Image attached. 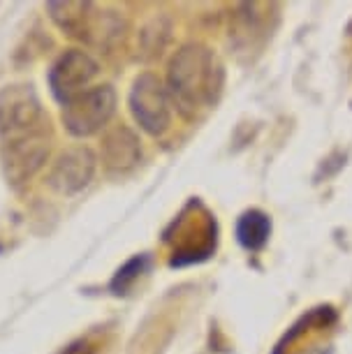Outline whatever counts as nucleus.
<instances>
[{
	"instance_id": "8",
	"label": "nucleus",
	"mask_w": 352,
	"mask_h": 354,
	"mask_svg": "<svg viewBox=\"0 0 352 354\" xmlns=\"http://www.w3.org/2000/svg\"><path fill=\"white\" fill-rule=\"evenodd\" d=\"M95 174V156L91 149H70L56 160L49 185L61 195H75L91 183Z\"/></svg>"
},
{
	"instance_id": "9",
	"label": "nucleus",
	"mask_w": 352,
	"mask_h": 354,
	"mask_svg": "<svg viewBox=\"0 0 352 354\" xmlns=\"http://www.w3.org/2000/svg\"><path fill=\"white\" fill-rule=\"evenodd\" d=\"M139 158H142V149L128 128H116L104 137L102 160L109 171H128L139 162Z\"/></svg>"
},
{
	"instance_id": "3",
	"label": "nucleus",
	"mask_w": 352,
	"mask_h": 354,
	"mask_svg": "<svg viewBox=\"0 0 352 354\" xmlns=\"http://www.w3.org/2000/svg\"><path fill=\"white\" fill-rule=\"evenodd\" d=\"M49 123H39L35 128L15 132V135L3 137V169L5 178L19 188L28 178L42 169L46 156H49Z\"/></svg>"
},
{
	"instance_id": "5",
	"label": "nucleus",
	"mask_w": 352,
	"mask_h": 354,
	"mask_svg": "<svg viewBox=\"0 0 352 354\" xmlns=\"http://www.w3.org/2000/svg\"><path fill=\"white\" fill-rule=\"evenodd\" d=\"M130 111L139 128L149 135H163L172 123V100L163 82L154 75L135 79L130 91Z\"/></svg>"
},
{
	"instance_id": "2",
	"label": "nucleus",
	"mask_w": 352,
	"mask_h": 354,
	"mask_svg": "<svg viewBox=\"0 0 352 354\" xmlns=\"http://www.w3.org/2000/svg\"><path fill=\"white\" fill-rule=\"evenodd\" d=\"M51 19L70 37L86 44L109 46L123 35V21L116 12H100L93 3H49Z\"/></svg>"
},
{
	"instance_id": "7",
	"label": "nucleus",
	"mask_w": 352,
	"mask_h": 354,
	"mask_svg": "<svg viewBox=\"0 0 352 354\" xmlns=\"http://www.w3.org/2000/svg\"><path fill=\"white\" fill-rule=\"evenodd\" d=\"M98 75V63L84 51H68L54 63L49 72L51 93L58 102L68 104L70 100L82 95L91 79Z\"/></svg>"
},
{
	"instance_id": "11",
	"label": "nucleus",
	"mask_w": 352,
	"mask_h": 354,
	"mask_svg": "<svg viewBox=\"0 0 352 354\" xmlns=\"http://www.w3.org/2000/svg\"><path fill=\"white\" fill-rule=\"evenodd\" d=\"M149 262H151L149 255H137V257H132L130 262H125L121 269H118L114 280H111V290L116 294H125L128 287H132V283L149 269Z\"/></svg>"
},
{
	"instance_id": "4",
	"label": "nucleus",
	"mask_w": 352,
	"mask_h": 354,
	"mask_svg": "<svg viewBox=\"0 0 352 354\" xmlns=\"http://www.w3.org/2000/svg\"><path fill=\"white\" fill-rule=\"evenodd\" d=\"M116 93L111 86H95L63 104V125L75 137H91L114 116Z\"/></svg>"
},
{
	"instance_id": "1",
	"label": "nucleus",
	"mask_w": 352,
	"mask_h": 354,
	"mask_svg": "<svg viewBox=\"0 0 352 354\" xmlns=\"http://www.w3.org/2000/svg\"><path fill=\"white\" fill-rule=\"evenodd\" d=\"M223 91V65L216 53L202 44H188L172 58L167 72V93L172 104L185 118L211 109Z\"/></svg>"
},
{
	"instance_id": "6",
	"label": "nucleus",
	"mask_w": 352,
	"mask_h": 354,
	"mask_svg": "<svg viewBox=\"0 0 352 354\" xmlns=\"http://www.w3.org/2000/svg\"><path fill=\"white\" fill-rule=\"evenodd\" d=\"M39 123H44V113L33 86L21 84L0 91V135L8 137Z\"/></svg>"
},
{
	"instance_id": "10",
	"label": "nucleus",
	"mask_w": 352,
	"mask_h": 354,
	"mask_svg": "<svg viewBox=\"0 0 352 354\" xmlns=\"http://www.w3.org/2000/svg\"><path fill=\"white\" fill-rule=\"evenodd\" d=\"M271 220L264 211L250 209L246 211L237 223V239L246 250H262L269 241Z\"/></svg>"
}]
</instances>
